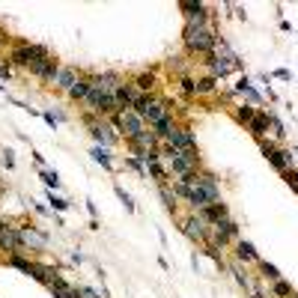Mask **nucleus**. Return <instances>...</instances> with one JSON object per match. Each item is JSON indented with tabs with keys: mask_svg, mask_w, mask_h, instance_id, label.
Instances as JSON below:
<instances>
[{
	"mask_svg": "<svg viewBox=\"0 0 298 298\" xmlns=\"http://www.w3.org/2000/svg\"><path fill=\"white\" fill-rule=\"evenodd\" d=\"M185 45H188L191 51L209 54L218 45V36H215L212 27H188V24H185Z\"/></svg>",
	"mask_w": 298,
	"mask_h": 298,
	"instance_id": "1",
	"label": "nucleus"
},
{
	"mask_svg": "<svg viewBox=\"0 0 298 298\" xmlns=\"http://www.w3.org/2000/svg\"><path fill=\"white\" fill-rule=\"evenodd\" d=\"M134 114L143 120V123H149V125H152V123H158L161 117H167V104L164 101H158V99H149V96H140L137 101H134Z\"/></svg>",
	"mask_w": 298,
	"mask_h": 298,
	"instance_id": "2",
	"label": "nucleus"
},
{
	"mask_svg": "<svg viewBox=\"0 0 298 298\" xmlns=\"http://www.w3.org/2000/svg\"><path fill=\"white\" fill-rule=\"evenodd\" d=\"M45 57H48V48H42V45H21V48H15L12 63H18V66H33L36 60H45Z\"/></svg>",
	"mask_w": 298,
	"mask_h": 298,
	"instance_id": "3",
	"label": "nucleus"
},
{
	"mask_svg": "<svg viewBox=\"0 0 298 298\" xmlns=\"http://www.w3.org/2000/svg\"><path fill=\"white\" fill-rule=\"evenodd\" d=\"M263 155H266L280 173H286V170L292 167V152H283V149H277L274 143H266V140H263Z\"/></svg>",
	"mask_w": 298,
	"mask_h": 298,
	"instance_id": "4",
	"label": "nucleus"
},
{
	"mask_svg": "<svg viewBox=\"0 0 298 298\" xmlns=\"http://www.w3.org/2000/svg\"><path fill=\"white\" fill-rule=\"evenodd\" d=\"M114 125H117V128H123V131H125V134H128L131 140H134V137H137V134L143 131V120H140V117L134 114V110H125V114H117Z\"/></svg>",
	"mask_w": 298,
	"mask_h": 298,
	"instance_id": "5",
	"label": "nucleus"
},
{
	"mask_svg": "<svg viewBox=\"0 0 298 298\" xmlns=\"http://www.w3.org/2000/svg\"><path fill=\"white\" fill-rule=\"evenodd\" d=\"M114 99H117V110H120V114H125V110L134 107V101L140 99V93H137L134 84H120L117 93H114Z\"/></svg>",
	"mask_w": 298,
	"mask_h": 298,
	"instance_id": "6",
	"label": "nucleus"
},
{
	"mask_svg": "<svg viewBox=\"0 0 298 298\" xmlns=\"http://www.w3.org/2000/svg\"><path fill=\"white\" fill-rule=\"evenodd\" d=\"M182 9H185V18H188V27H206V21H209V9H206L203 3L185 0Z\"/></svg>",
	"mask_w": 298,
	"mask_h": 298,
	"instance_id": "7",
	"label": "nucleus"
},
{
	"mask_svg": "<svg viewBox=\"0 0 298 298\" xmlns=\"http://www.w3.org/2000/svg\"><path fill=\"white\" fill-rule=\"evenodd\" d=\"M170 146H176V149H188V152H197V140H194V134L191 131H185V128H176L173 125V131L164 137Z\"/></svg>",
	"mask_w": 298,
	"mask_h": 298,
	"instance_id": "8",
	"label": "nucleus"
},
{
	"mask_svg": "<svg viewBox=\"0 0 298 298\" xmlns=\"http://www.w3.org/2000/svg\"><path fill=\"white\" fill-rule=\"evenodd\" d=\"M30 72H33V74H39V78H45V81H57L60 66H57V60L45 57V60H36V63L30 66Z\"/></svg>",
	"mask_w": 298,
	"mask_h": 298,
	"instance_id": "9",
	"label": "nucleus"
},
{
	"mask_svg": "<svg viewBox=\"0 0 298 298\" xmlns=\"http://www.w3.org/2000/svg\"><path fill=\"white\" fill-rule=\"evenodd\" d=\"M0 248H3V250H9V253H21V248H24V242H21V236H18V230H12V227H6V230H3V236H0Z\"/></svg>",
	"mask_w": 298,
	"mask_h": 298,
	"instance_id": "10",
	"label": "nucleus"
},
{
	"mask_svg": "<svg viewBox=\"0 0 298 298\" xmlns=\"http://www.w3.org/2000/svg\"><path fill=\"white\" fill-rule=\"evenodd\" d=\"M48 289L54 292V298H78V289H74V286H69L60 274H54V280L48 283Z\"/></svg>",
	"mask_w": 298,
	"mask_h": 298,
	"instance_id": "11",
	"label": "nucleus"
},
{
	"mask_svg": "<svg viewBox=\"0 0 298 298\" xmlns=\"http://www.w3.org/2000/svg\"><path fill=\"white\" fill-rule=\"evenodd\" d=\"M131 143L140 149V152H146V149H158V134H155V131H149V128H143Z\"/></svg>",
	"mask_w": 298,
	"mask_h": 298,
	"instance_id": "12",
	"label": "nucleus"
},
{
	"mask_svg": "<svg viewBox=\"0 0 298 298\" xmlns=\"http://www.w3.org/2000/svg\"><path fill=\"white\" fill-rule=\"evenodd\" d=\"M57 87H63V90H72L74 84H78V72L74 69H69V66H60V72H57V81H54Z\"/></svg>",
	"mask_w": 298,
	"mask_h": 298,
	"instance_id": "13",
	"label": "nucleus"
},
{
	"mask_svg": "<svg viewBox=\"0 0 298 298\" xmlns=\"http://www.w3.org/2000/svg\"><path fill=\"white\" fill-rule=\"evenodd\" d=\"M269 123H272V114H266V117H253V120L248 123V128H250V134H253L256 140H263L266 131H269Z\"/></svg>",
	"mask_w": 298,
	"mask_h": 298,
	"instance_id": "14",
	"label": "nucleus"
},
{
	"mask_svg": "<svg viewBox=\"0 0 298 298\" xmlns=\"http://www.w3.org/2000/svg\"><path fill=\"white\" fill-rule=\"evenodd\" d=\"M182 227H185V233H188L191 239H206V221L203 218H188Z\"/></svg>",
	"mask_w": 298,
	"mask_h": 298,
	"instance_id": "15",
	"label": "nucleus"
},
{
	"mask_svg": "<svg viewBox=\"0 0 298 298\" xmlns=\"http://www.w3.org/2000/svg\"><path fill=\"white\" fill-rule=\"evenodd\" d=\"M90 131H93V137H96V143H99V146H104V149H107L110 143H114V140H117L114 134H110V131H107V125H99V123H90Z\"/></svg>",
	"mask_w": 298,
	"mask_h": 298,
	"instance_id": "16",
	"label": "nucleus"
},
{
	"mask_svg": "<svg viewBox=\"0 0 298 298\" xmlns=\"http://www.w3.org/2000/svg\"><path fill=\"white\" fill-rule=\"evenodd\" d=\"M236 256H239V259H245V263H259V256H256L253 245H250V242H245V239H239V245H236Z\"/></svg>",
	"mask_w": 298,
	"mask_h": 298,
	"instance_id": "17",
	"label": "nucleus"
},
{
	"mask_svg": "<svg viewBox=\"0 0 298 298\" xmlns=\"http://www.w3.org/2000/svg\"><path fill=\"white\" fill-rule=\"evenodd\" d=\"M18 236H21V242L24 245H30V248H45V236H36L33 230H27V227H21L18 230Z\"/></svg>",
	"mask_w": 298,
	"mask_h": 298,
	"instance_id": "18",
	"label": "nucleus"
},
{
	"mask_svg": "<svg viewBox=\"0 0 298 298\" xmlns=\"http://www.w3.org/2000/svg\"><path fill=\"white\" fill-rule=\"evenodd\" d=\"M215 230H218V233H224L227 239H230V236H239V227H236V221H230V218L218 221V224H215Z\"/></svg>",
	"mask_w": 298,
	"mask_h": 298,
	"instance_id": "19",
	"label": "nucleus"
},
{
	"mask_svg": "<svg viewBox=\"0 0 298 298\" xmlns=\"http://www.w3.org/2000/svg\"><path fill=\"white\" fill-rule=\"evenodd\" d=\"M134 87H137V90H152V87H155V74H152V72H143V74H137Z\"/></svg>",
	"mask_w": 298,
	"mask_h": 298,
	"instance_id": "20",
	"label": "nucleus"
},
{
	"mask_svg": "<svg viewBox=\"0 0 298 298\" xmlns=\"http://www.w3.org/2000/svg\"><path fill=\"white\" fill-rule=\"evenodd\" d=\"M69 96H72V99H87V96H90V81H81V78H78V84L69 90Z\"/></svg>",
	"mask_w": 298,
	"mask_h": 298,
	"instance_id": "21",
	"label": "nucleus"
},
{
	"mask_svg": "<svg viewBox=\"0 0 298 298\" xmlns=\"http://www.w3.org/2000/svg\"><path fill=\"white\" fill-rule=\"evenodd\" d=\"M9 263H12L15 269H21L24 274H33V263H30V259H24V256H18V253H12V256H9Z\"/></svg>",
	"mask_w": 298,
	"mask_h": 298,
	"instance_id": "22",
	"label": "nucleus"
},
{
	"mask_svg": "<svg viewBox=\"0 0 298 298\" xmlns=\"http://www.w3.org/2000/svg\"><path fill=\"white\" fill-rule=\"evenodd\" d=\"M259 272H263V277H269L272 283H274V280H280V272H277L272 263H266V259H259Z\"/></svg>",
	"mask_w": 298,
	"mask_h": 298,
	"instance_id": "23",
	"label": "nucleus"
},
{
	"mask_svg": "<svg viewBox=\"0 0 298 298\" xmlns=\"http://www.w3.org/2000/svg\"><path fill=\"white\" fill-rule=\"evenodd\" d=\"M152 128H155V134H161V137H167V134L173 131V120H170V117H161L158 123H152Z\"/></svg>",
	"mask_w": 298,
	"mask_h": 298,
	"instance_id": "24",
	"label": "nucleus"
},
{
	"mask_svg": "<svg viewBox=\"0 0 298 298\" xmlns=\"http://www.w3.org/2000/svg\"><path fill=\"white\" fill-rule=\"evenodd\" d=\"M215 78H212V74H209V78H200V81H194V93H212L215 90Z\"/></svg>",
	"mask_w": 298,
	"mask_h": 298,
	"instance_id": "25",
	"label": "nucleus"
},
{
	"mask_svg": "<svg viewBox=\"0 0 298 298\" xmlns=\"http://www.w3.org/2000/svg\"><path fill=\"white\" fill-rule=\"evenodd\" d=\"M253 117H256V114H253V107H250V104H242V107H236V120H239V123H250Z\"/></svg>",
	"mask_w": 298,
	"mask_h": 298,
	"instance_id": "26",
	"label": "nucleus"
},
{
	"mask_svg": "<svg viewBox=\"0 0 298 298\" xmlns=\"http://www.w3.org/2000/svg\"><path fill=\"white\" fill-rule=\"evenodd\" d=\"M236 90H239V93H245V96H250L253 101H259V93H256V90L250 87V81H248V78H242V81L236 84Z\"/></svg>",
	"mask_w": 298,
	"mask_h": 298,
	"instance_id": "27",
	"label": "nucleus"
},
{
	"mask_svg": "<svg viewBox=\"0 0 298 298\" xmlns=\"http://www.w3.org/2000/svg\"><path fill=\"white\" fill-rule=\"evenodd\" d=\"M39 176L45 179L48 188H60V176H57V170H39Z\"/></svg>",
	"mask_w": 298,
	"mask_h": 298,
	"instance_id": "28",
	"label": "nucleus"
},
{
	"mask_svg": "<svg viewBox=\"0 0 298 298\" xmlns=\"http://www.w3.org/2000/svg\"><path fill=\"white\" fill-rule=\"evenodd\" d=\"M93 158H96L101 167H110V155H107V149H104V146H96V149H93Z\"/></svg>",
	"mask_w": 298,
	"mask_h": 298,
	"instance_id": "29",
	"label": "nucleus"
},
{
	"mask_svg": "<svg viewBox=\"0 0 298 298\" xmlns=\"http://www.w3.org/2000/svg\"><path fill=\"white\" fill-rule=\"evenodd\" d=\"M274 295H277V298H289V295H292V286H289L286 280H274Z\"/></svg>",
	"mask_w": 298,
	"mask_h": 298,
	"instance_id": "30",
	"label": "nucleus"
},
{
	"mask_svg": "<svg viewBox=\"0 0 298 298\" xmlns=\"http://www.w3.org/2000/svg\"><path fill=\"white\" fill-rule=\"evenodd\" d=\"M161 200H164L167 212H173V209H176V197L170 194V188H167V185H161Z\"/></svg>",
	"mask_w": 298,
	"mask_h": 298,
	"instance_id": "31",
	"label": "nucleus"
},
{
	"mask_svg": "<svg viewBox=\"0 0 298 298\" xmlns=\"http://www.w3.org/2000/svg\"><path fill=\"white\" fill-rule=\"evenodd\" d=\"M48 203H51V206H54L57 212H66V209H69V203H66L63 197H57L54 191H48Z\"/></svg>",
	"mask_w": 298,
	"mask_h": 298,
	"instance_id": "32",
	"label": "nucleus"
},
{
	"mask_svg": "<svg viewBox=\"0 0 298 298\" xmlns=\"http://www.w3.org/2000/svg\"><path fill=\"white\" fill-rule=\"evenodd\" d=\"M146 170H149V176H152V179H158V182L164 185V170H161V164H149Z\"/></svg>",
	"mask_w": 298,
	"mask_h": 298,
	"instance_id": "33",
	"label": "nucleus"
},
{
	"mask_svg": "<svg viewBox=\"0 0 298 298\" xmlns=\"http://www.w3.org/2000/svg\"><path fill=\"white\" fill-rule=\"evenodd\" d=\"M117 197H120V200H123V206H125V209H128V212H134V203H131V197H128V194H125V191H123V188H120V185H117Z\"/></svg>",
	"mask_w": 298,
	"mask_h": 298,
	"instance_id": "34",
	"label": "nucleus"
},
{
	"mask_svg": "<svg viewBox=\"0 0 298 298\" xmlns=\"http://www.w3.org/2000/svg\"><path fill=\"white\" fill-rule=\"evenodd\" d=\"M283 176H286V182H289V188H298V170H292V167H289Z\"/></svg>",
	"mask_w": 298,
	"mask_h": 298,
	"instance_id": "35",
	"label": "nucleus"
},
{
	"mask_svg": "<svg viewBox=\"0 0 298 298\" xmlns=\"http://www.w3.org/2000/svg\"><path fill=\"white\" fill-rule=\"evenodd\" d=\"M78 295H84V298H101L96 289H90V286H78Z\"/></svg>",
	"mask_w": 298,
	"mask_h": 298,
	"instance_id": "36",
	"label": "nucleus"
},
{
	"mask_svg": "<svg viewBox=\"0 0 298 298\" xmlns=\"http://www.w3.org/2000/svg\"><path fill=\"white\" fill-rule=\"evenodd\" d=\"M182 90L188 93V96H194V81L191 78H182Z\"/></svg>",
	"mask_w": 298,
	"mask_h": 298,
	"instance_id": "37",
	"label": "nucleus"
},
{
	"mask_svg": "<svg viewBox=\"0 0 298 298\" xmlns=\"http://www.w3.org/2000/svg\"><path fill=\"white\" fill-rule=\"evenodd\" d=\"M3 164H6V167H12V164H15V158H12V152H9V149L3 152Z\"/></svg>",
	"mask_w": 298,
	"mask_h": 298,
	"instance_id": "38",
	"label": "nucleus"
},
{
	"mask_svg": "<svg viewBox=\"0 0 298 298\" xmlns=\"http://www.w3.org/2000/svg\"><path fill=\"white\" fill-rule=\"evenodd\" d=\"M274 78H280V81H289V72H286V69H277V72H274Z\"/></svg>",
	"mask_w": 298,
	"mask_h": 298,
	"instance_id": "39",
	"label": "nucleus"
},
{
	"mask_svg": "<svg viewBox=\"0 0 298 298\" xmlns=\"http://www.w3.org/2000/svg\"><path fill=\"white\" fill-rule=\"evenodd\" d=\"M42 120H45V123H48V125H51V128H54V125H57V120H54V114H42Z\"/></svg>",
	"mask_w": 298,
	"mask_h": 298,
	"instance_id": "40",
	"label": "nucleus"
},
{
	"mask_svg": "<svg viewBox=\"0 0 298 298\" xmlns=\"http://www.w3.org/2000/svg\"><path fill=\"white\" fill-rule=\"evenodd\" d=\"M0 78H9V66H3V63H0Z\"/></svg>",
	"mask_w": 298,
	"mask_h": 298,
	"instance_id": "41",
	"label": "nucleus"
},
{
	"mask_svg": "<svg viewBox=\"0 0 298 298\" xmlns=\"http://www.w3.org/2000/svg\"><path fill=\"white\" fill-rule=\"evenodd\" d=\"M3 230H6V224H0V236H3Z\"/></svg>",
	"mask_w": 298,
	"mask_h": 298,
	"instance_id": "42",
	"label": "nucleus"
},
{
	"mask_svg": "<svg viewBox=\"0 0 298 298\" xmlns=\"http://www.w3.org/2000/svg\"><path fill=\"white\" fill-rule=\"evenodd\" d=\"M292 155H298V146H295V149H292Z\"/></svg>",
	"mask_w": 298,
	"mask_h": 298,
	"instance_id": "43",
	"label": "nucleus"
}]
</instances>
